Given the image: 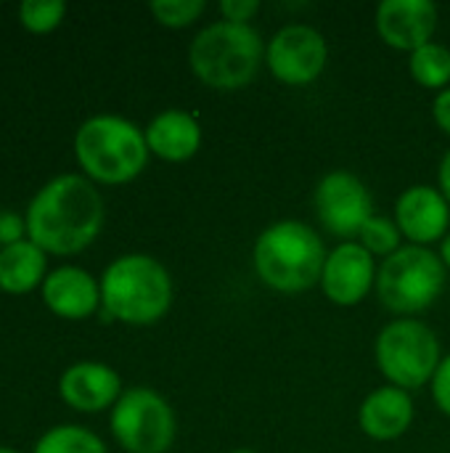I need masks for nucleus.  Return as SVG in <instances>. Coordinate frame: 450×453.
<instances>
[{"mask_svg": "<svg viewBox=\"0 0 450 453\" xmlns=\"http://www.w3.org/2000/svg\"><path fill=\"white\" fill-rule=\"evenodd\" d=\"M27 236L42 252L74 255L85 250L103 226V199L82 175L48 180L27 207Z\"/></svg>", "mask_w": 450, "mask_h": 453, "instance_id": "nucleus-1", "label": "nucleus"}, {"mask_svg": "<svg viewBox=\"0 0 450 453\" xmlns=\"http://www.w3.org/2000/svg\"><path fill=\"white\" fill-rule=\"evenodd\" d=\"M101 303L111 319L149 326L170 311L172 279L151 255H122L103 271Z\"/></svg>", "mask_w": 450, "mask_h": 453, "instance_id": "nucleus-2", "label": "nucleus"}, {"mask_svg": "<svg viewBox=\"0 0 450 453\" xmlns=\"http://www.w3.org/2000/svg\"><path fill=\"white\" fill-rule=\"evenodd\" d=\"M326 250L321 236L300 220L268 226L255 244V268L276 292H305L324 276Z\"/></svg>", "mask_w": 450, "mask_h": 453, "instance_id": "nucleus-3", "label": "nucleus"}, {"mask_svg": "<svg viewBox=\"0 0 450 453\" xmlns=\"http://www.w3.org/2000/svg\"><path fill=\"white\" fill-rule=\"evenodd\" d=\"M74 154L93 180L114 186L141 175L149 159V143L135 122L117 114H98L80 125Z\"/></svg>", "mask_w": 450, "mask_h": 453, "instance_id": "nucleus-4", "label": "nucleus"}, {"mask_svg": "<svg viewBox=\"0 0 450 453\" xmlns=\"http://www.w3.org/2000/svg\"><path fill=\"white\" fill-rule=\"evenodd\" d=\"M263 61V40L249 24L215 21L204 27L191 48L188 64L194 74L217 90H239L249 85Z\"/></svg>", "mask_w": 450, "mask_h": 453, "instance_id": "nucleus-5", "label": "nucleus"}, {"mask_svg": "<svg viewBox=\"0 0 450 453\" xmlns=\"http://www.w3.org/2000/svg\"><path fill=\"white\" fill-rule=\"evenodd\" d=\"M446 289V263L427 247H400L377 271V292L393 313H419Z\"/></svg>", "mask_w": 450, "mask_h": 453, "instance_id": "nucleus-6", "label": "nucleus"}, {"mask_svg": "<svg viewBox=\"0 0 450 453\" xmlns=\"http://www.w3.org/2000/svg\"><path fill=\"white\" fill-rule=\"evenodd\" d=\"M377 366L400 390L422 388L440 366V342L435 332L416 319H398L377 337Z\"/></svg>", "mask_w": 450, "mask_h": 453, "instance_id": "nucleus-7", "label": "nucleus"}, {"mask_svg": "<svg viewBox=\"0 0 450 453\" xmlns=\"http://www.w3.org/2000/svg\"><path fill=\"white\" fill-rule=\"evenodd\" d=\"M111 433L127 453H164L175 441L172 406L149 388H133L111 409Z\"/></svg>", "mask_w": 450, "mask_h": 453, "instance_id": "nucleus-8", "label": "nucleus"}, {"mask_svg": "<svg viewBox=\"0 0 450 453\" xmlns=\"http://www.w3.org/2000/svg\"><path fill=\"white\" fill-rule=\"evenodd\" d=\"M316 212L329 234L353 239L374 218V199L361 178L334 170L316 188Z\"/></svg>", "mask_w": 450, "mask_h": 453, "instance_id": "nucleus-9", "label": "nucleus"}, {"mask_svg": "<svg viewBox=\"0 0 450 453\" xmlns=\"http://www.w3.org/2000/svg\"><path fill=\"white\" fill-rule=\"evenodd\" d=\"M326 40L308 24H289L273 35L265 50L268 69L286 85H310L326 66Z\"/></svg>", "mask_w": 450, "mask_h": 453, "instance_id": "nucleus-10", "label": "nucleus"}, {"mask_svg": "<svg viewBox=\"0 0 450 453\" xmlns=\"http://www.w3.org/2000/svg\"><path fill=\"white\" fill-rule=\"evenodd\" d=\"M377 281V268H374V255L358 244V242H345L334 252H329L321 287L324 295L342 308L358 305L369 289Z\"/></svg>", "mask_w": 450, "mask_h": 453, "instance_id": "nucleus-11", "label": "nucleus"}, {"mask_svg": "<svg viewBox=\"0 0 450 453\" xmlns=\"http://www.w3.org/2000/svg\"><path fill=\"white\" fill-rule=\"evenodd\" d=\"M438 29V5L432 0H385L377 8L379 37L398 50H419L432 42Z\"/></svg>", "mask_w": 450, "mask_h": 453, "instance_id": "nucleus-12", "label": "nucleus"}, {"mask_svg": "<svg viewBox=\"0 0 450 453\" xmlns=\"http://www.w3.org/2000/svg\"><path fill=\"white\" fill-rule=\"evenodd\" d=\"M395 223L416 247L438 242L448 231V199L432 186H411L398 196Z\"/></svg>", "mask_w": 450, "mask_h": 453, "instance_id": "nucleus-13", "label": "nucleus"}, {"mask_svg": "<svg viewBox=\"0 0 450 453\" xmlns=\"http://www.w3.org/2000/svg\"><path fill=\"white\" fill-rule=\"evenodd\" d=\"M119 390H122L119 374L111 366L95 361H82L69 366L58 382V393L66 401V406L85 414H95L114 406L122 395Z\"/></svg>", "mask_w": 450, "mask_h": 453, "instance_id": "nucleus-14", "label": "nucleus"}, {"mask_svg": "<svg viewBox=\"0 0 450 453\" xmlns=\"http://www.w3.org/2000/svg\"><path fill=\"white\" fill-rule=\"evenodd\" d=\"M42 300L56 316L77 321V319H88L98 308L101 287L88 271L77 265H64L45 276Z\"/></svg>", "mask_w": 450, "mask_h": 453, "instance_id": "nucleus-15", "label": "nucleus"}, {"mask_svg": "<svg viewBox=\"0 0 450 453\" xmlns=\"http://www.w3.org/2000/svg\"><path fill=\"white\" fill-rule=\"evenodd\" d=\"M361 430L374 441H395L400 438L414 422V401L400 388H379L374 390L361 411H358Z\"/></svg>", "mask_w": 450, "mask_h": 453, "instance_id": "nucleus-16", "label": "nucleus"}, {"mask_svg": "<svg viewBox=\"0 0 450 453\" xmlns=\"http://www.w3.org/2000/svg\"><path fill=\"white\" fill-rule=\"evenodd\" d=\"M146 143L149 151H154L167 162H186L199 151L202 127L194 114L180 109H167L156 114L146 127Z\"/></svg>", "mask_w": 450, "mask_h": 453, "instance_id": "nucleus-17", "label": "nucleus"}, {"mask_svg": "<svg viewBox=\"0 0 450 453\" xmlns=\"http://www.w3.org/2000/svg\"><path fill=\"white\" fill-rule=\"evenodd\" d=\"M45 281V252L29 242H13L0 250V289L8 295H27Z\"/></svg>", "mask_w": 450, "mask_h": 453, "instance_id": "nucleus-18", "label": "nucleus"}, {"mask_svg": "<svg viewBox=\"0 0 450 453\" xmlns=\"http://www.w3.org/2000/svg\"><path fill=\"white\" fill-rule=\"evenodd\" d=\"M411 74L424 88H443L450 82V50L440 42H427L411 53Z\"/></svg>", "mask_w": 450, "mask_h": 453, "instance_id": "nucleus-19", "label": "nucleus"}, {"mask_svg": "<svg viewBox=\"0 0 450 453\" xmlns=\"http://www.w3.org/2000/svg\"><path fill=\"white\" fill-rule=\"evenodd\" d=\"M34 453H106V446L85 427L58 425L37 441Z\"/></svg>", "mask_w": 450, "mask_h": 453, "instance_id": "nucleus-20", "label": "nucleus"}, {"mask_svg": "<svg viewBox=\"0 0 450 453\" xmlns=\"http://www.w3.org/2000/svg\"><path fill=\"white\" fill-rule=\"evenodd\" d=\"M66 13V3L61 0H24L19 8V19L29 32H50L61 24Z\"/></svg>", "mask_w": 450, "mask_h": 453, "instance_id": "nucleus-21", "label": "nucleus"}, {"mask_svg": "<svg viewBox=\"0 0 450 453\" xmlns=\"http://www.w3.org/2000/svg\"><path fill=\"white\" fill-rule=\"evenodd\" d=\"M361 244L371 252V255H395L400 250V228L398 223L387 220V218H371L363 231L358 234Z\"/></svg>", "mask_w": 450, "mask_h": 453, "instance_id": "nucleus-22", "label": "nucleus"}, {"mask_svg": "<svg viewBox=\"0 0 450 453\" xmlns=\"http://www.w3.org/2000/svg\"><path fill=\"white\" fill-rule=\"evenodd\" d=\"M149 8L154 19L164 27H188L204 13L207 3L204 0H154Z\"/></svg>", "mask_w": 450, "mask_h": 453, "instance_id": "nucleus-23", "label": "nucleus"}, {"mask_svg": "<svg viewBox=\"0 0 450 453\" xmlns=\"http://www.w3.org/2000/svg\"><path fill=\"white\" fill-rule=\"evenodd\" d=\"M432 395H435L438 409L450 417V356L440 361V366L432 377Z\"/></svg>", "mask_w": 450, "mask_h": 453, "instance_id": "nucleus-24", "label": "nucleus"}, {"mask_svg": "<svg viewBox=\"0 0 450 453\" xmlns=\"http://www.w3.org/2000/svg\"><path fill=\"white\" fill-rule=\"evenodd\" d=\"M220 11H223L225 21L247 24V21L260 11V3H257V0H223V3H220Z\"/></svg>", "mask_w": 450, "mask_h": 453, "instance_id": "nucleus-25", "label": "nucleus"}, {"mask_svg": "<svg viewBox=\"0 0 450 453\" xmlns=\"http://www.w3.org/2000/svg\"><path fill=\"white\" fill-rule=\"evenodd\" d=\"M21 231H27V223L24 220H19L11 212H0V242H3V247H8L13 242H21L19 239Z\"/></svg>", "mask_w": 450, "mask_h": 453, "instance_id": "nucleus-26", "label": "nucleus"}, {"mask_svg": "<svg viewBox=\"0 0 450 453\" xmlns=\"http://www.w3.org/2000/svg\"><path fill=\"white\" fill-rule=\"evenodd\" d=\"M432 111H435V122L440 125V130L450 135V88L438 93V98L432 104Z\"/></svg>", "mask_w": 450, "mask_h": 453, "instance_id": "nucleus-27", "label": "nucleus"}, {"mask_svg": "<svg viewBox=\"0 0 450 453\" xmlns=\"http://www.w3.org/2000/svg\"><path fill=\"white\" fill-rule=\"evenodd\" d=\"M440 194L448 199L450 204V151L443 157V162H440Z\"/></svg>", "mask_w": 450, "mask_h": 453, "instance_id": "nucleus-28", "label": "nucleus"}, {"mask_svg": "<svg viewBox=\"0 0 450 453\" xmlns=\"http://www.w3.org/2000/svg\"><path fill=\"white\" fill-rule=\"evenodd\" d=\"M440 260H443V263H446V265L450 268V234H448V239L443 242V252H440Z\"/></svg>", "mask_w": 450, "mask_h": 453, "instance_id": "nucleus-29", "label": "nucleus"}, {"mask_svg": "<svg viewBox=\"0 0 450 453\" xmlns=\"http://www.w3.org/2000/svg\"><path fill=\"white\" fill-rule=\"evenodd\" d=\"M0 453H19V451H13V449H3V446H0Z\"/></svg>", "mask_w": 450, "mask_h": 453, "instance_id": "nucleus-30", "label": "nucleus"}, {"mask_svg": "<svg viewBox=\"0 0 450 453\" xmlns=\"http://www.w3.org/2000/svg\"><path fill=\"white\" fill-rule=\"evenodd\" d=\"M233 453H255V451H233Z\"/></svg>", "mask_w": 450, "mask_h": 453, "instance_id": "nucleus-31", "label": "nucleus"}]
</instances>
